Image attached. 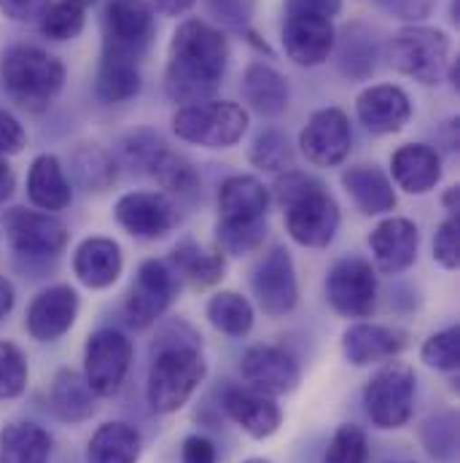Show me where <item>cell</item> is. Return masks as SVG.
<instances>
[{
  "mask_svg": "<svg viewBox=\"0 0 460 463\" xmlns=\"http://www.w3.org/2000/svg\"><path fill=\"white\" fill-rule=\"evenodd\" d=\"M230 65V41L208 22L186 19L170 41L164 92L170 103L194 106L213 100Z\"/></svg>",
  "mask_w": 460,
  "mask_h": 463,
  "instance_id": "6da1fadb",
  "label": "cell"
},
{
  "mask_svg": "<svg viewBox=\"0 0 460 463\" xmlns=\"http://www.w3.org/2000/svg\"><path fill=\"white\" fill-rule=\"evenodd\" d=\"M205 358L200 353L197 335L186 340L173 337L167 329L159 343H154V364L148 372V404L154 412L170 415L178 412L205 380Z\"/></svg>",
  "mask_w": 460,
  "mask_h": 463,
  "instance_id": "7a4b0ae2",
  "label": "cell"
},
{
  "mask_svg": "<svg viewBox=\"0 0 460 463\" xmlns=\"http://www.w3.org/2000/svg\"><path fill=\"white\" fill-rule=\"evenodd\" d=\"M286 230L305 248H326L340 230V205L313 175L288 170L275 184Z\"/></svg>",
  "mask_w": 460,
  "mask_h": 463,
  "instance_id": "3957f363",
  "label": "cell"
},
{
  "mask_svg": "<svg viewBox=\"0 0 460 463\" xmlns=\"http://www.w3.org/2000/svg\"><path fill=\"white\" fill-rule=\"evenodd\" d=\"M5 95L30 114H43L65 87V65L38 46H11L0 60Z\"/></svg>",
  "mask_w": 460,
  "mask_h": 463,
  "instance_id": "277c9868",
  "label": "cell"
},
{
  "mask_svg": "<svg viewBox=\"0 0 460 463\" xmlns=\"http://www.w3.org/2000/svg\"><path fill=\"white\" fill-rule=\"evenodd\" d=\"M388 60L399 73H404L426 87H434L447 73L450 38L439 27L409 24L393 35V41L388 46Z\"/></svg>",
  "mask_w": 460,
  "mask_h": 463,
  "instance_id": "5b68a950",
  "label": "cell"
},
{
  "mask_svg": "<svg viewBox=\"0 0 460 463\" xmlns=\"http://www.w3.org/2000/svg\"><path fill=\"white\" fill-rule=\"evenodd\" d=\"M248 111L231 100H205L194 106H181L173 116V132L205 148H230L248 132Z\"/></svg>",
  "mask_w": 460,
  "mask_h": 463,
  "instance_id": "8992f818",
  "label": "cell"
},
{
  "mask_svg": "<svg viewBox=\"0 0 460 463\" xmlns=\"http://www.w3.org/2000/svg\"><path fill=\"white\" fill-rule=\"evenodd\" d=\"M363 404L377 429H401L415 410V372L401 361L385 364L363 388Z\"/></svg>",
  "mask_w": 460,
  "mask_h": 463,
  "instance_id": "52a82bcc",
  "label": "cell"
},
{
  "mask_svg": "<svg viewBox=\"0 0 460 463\" xmlns=\"http://www.w3.org/2000/svg\"><path fill=\"white\" fill-rule=\"evenodd\" d=\"M154 8L148 0H106L103 54L140 62L154 41Z\"/></svg>",
  "mask_w": 460,
  "mask_h": 463,
  "instance_id": "ba28073f",
  "label": "cell"
},
{
  "mask_svg": "<svg viewBox=\"0 0 460 463\" xmlns=\"http://www.w3.org/2000/svg\"><path fill=\"white\" fill-rule=\"evenodd\" d=\"M178 291L175 272L156 259H148L140 264L132 288L127 294V321L135 329H148L162 318V313L170 307L173 297Z\"/></svg>",
  "mask_w": 460,
  "mask_h": 463,
  "instance_id": "9c48e42d",
  "label": "cell"
},
{
  "mask_svg": "<svg viewBox=\"0 0 460 463\" xmlns=\"http://www.w3.org/2000/svg\"><path fill=\"white\" fill-rule=\"evenodd\" d=\"M129 364L132 343L121 332L100 329L89 337L84 350V377L100 399L118 393L121 383L127 380Z\"/></svg>",
  "mask_w": 460,
  "mask_h": 463,
  "instance_id": "30bf717a",
  "label": "cell"
},
{
  "mask_svg": "<svg viewBox=\"0 0 460 463\" xmlns=\"http://www.w3.org/2000/svg\"><path fill=\"white\" fill-rule=\"evenodd\" d=\"M337 46V30L329 16L310 11H286L283 49L291 62L302 68L324 65Z\"/></svg>",
  "mask_w": 460,
  "mask_h": 463,
  "instance_id": "8fae6325",
  "label": "cell"
},
{
  "mask_svg": "<svg viewBox=\"0 0 460 463\" xmlns=\"http://www.w3.org/2000/svg\"><path fill=\"white\" fill-rule=\"evenodd\" d=\"M329 305L345 318H366L377 302V275L369 261L347 256L337 261L326 278Z\"/></svg>",
  "mask_w": 460,
  "mask_h": 463,
  "instance_id": "7c38bea8",
  "label": "cell"
},
{
  "mask_svg": "<svg viewBox=\"0 0 460 463\" xmlns=\"http://www.w3.org/2000/svg\"><path fill=\"white\" fill-rule=\"evenodd\" d=\"M302 154L315 167H337L343 165L352 146V129L345 111L340 109H321L307 118L299 135Z\"/></svg>",
  "mask_w": 460,
  "mask_h": 463,
  "instance_id": "4fadbf2b",
  "label": "cell"
},
{
  "mask_svg": "<svg viewBox=\"0 0 460 463\" xmlns=\"http://www.w3.org/2000/svg\"><path fill=\"white\" fill-rule=\"evenodd\" d=\"M253 294L258 307L269 318L291 313L299 302V283L294 272V259L286 248H272L253 275Z\"/></svg>",
  "mask_w": 460,
  "mask_h": 463,
  "instance_id": "5bb4252c",
  "label": "cell"
},
{
  "mask_svg": "<svg viewBox=\"0 0 460 463\" xmlns=\"http://www.w3.org/2000/svg\"><path fill=\"white\" fill-rule=\"evenodd\" d=\"M242 380L248 388L267 393V396H283L291 393L299 385V364L296 358L275 345H253L242 353L239 361Z\"/></svg>",
  "mask_w": 460,
  "mask_h": 463,
  "instance_id": "9a60e30c",
  "label": "cell"
},
{
  "mask_svg": "<svg viewBox=\"0 0 460 463\" xmlns=\"http://www.w3.org/2000/svg\"><path fill=\"white\" fill-rule=\"evenodd\" d=\"M3 227L14 250L24 256H57L70 237L60 219L24 208H11L3 216Z\"/></svg>",
  "mask_w": 460,
  "mask_h": 463,
  "instance_id": "2e32d148",
  "label": "cell"
},
{
  "mask_svg": "<svg viewBox=\"0 0 460 463\" xmlns=\"http://www.w3.org/2000/svg\"><path fill=\"white\" fill-rule=\"evenodd\" d=\"M114 216L129 234L143 237V240L164 237L178 222L173 203L156 192H129L118 197Z\"/></svg>",
  "mask_w": 460,
  "mask_h": 463,
  "instance_id": "e0dca14e",
  "label": "cell"
},
{
  "mask_svg": "<svg viewBox=\"0 0 460 463\" xmlns=\"http://www.w3.org/2000/svg\"><path fill=\"white\" fill-rule=\"evenodd\" d=\"M355 114L371 135H396L412 118V103L401 87L374 84L355 98Z\"/></svg>",
  "mask_w": 460,
  "mask_h": 463,
  "instance_id": "ac0fdd59",
  "label": "cell"
},
{
  "mask_svg": "<svg viewBox=\"0 0 460 463\" xmlns=\"http://www.w3.org/2000/svg\"><path fill=\"white\" fill-rule=\"evenodd\" d=\"M79 316V294L70 286H52L41 291L27 307V332L38 343L60 340Z\"/></svg>",
  "mask_w": 460,
  "mask_h": 463,
  "instance_id": "d6986e66",
  "label": "cell"
},
{
  "mask_svg": "<svg viewBox=\"0 0 460 463\" xmlns=\"http://www.w3.org/2000/svg\"><path fill=\"white\" fill-rule=\"evenodd\" d=\"M374 264L382 275H399L418 259L420 232L409 219H385L369 234Z\"/></svg>",
  "mask_w": 460,
  "mask_h": 463,
  "instance_id": "ffe728a7",
  "label": "cell"
},
{
  "mask_svg": "<svg viewBox=\"0 0 460 463\" xmlns=\"http://www.w3.org/2000/svg\"><path fill=\"white\" fill-rule=\"evenodd\" d=\"M224 410L231 420L245 434H250L253 439L272 437L283 423V412H280L277 402L267 393L253 391V388H230L224 393Z\"/></svg>",
  "mask_w": 460,
  "mask_h": 463,
  "instance_id": "44dd1931",
  "label": "cell"
},
{
  "mask_svg": "<svg viewBox=\"0 0 460 463\" xmlns=\"http://www.w3.org/2000/svg\"><path fill=\"white\" fill-rule=\"evenodd\" d=\"M407 345L409 343L404 332L382 324H352L343 335V353L355 366L396 358Z\"/></svg>",
  "mask_w": 460,
  "mask_h": 463,
  "instance_id": "7402d4cb",
  "label": "cell"
},
{
  "mask_svg": "<svg viewBox=\"0 0 460 463\" xmlns=\"http://www.w3.org/2000/svg\"><path fill=\"white\" fill-rule=\"evenodd\" d=\"M396 184L409 194H428L442 181V156L426 143H407L390 156Z\"/></svg>",
  "mask_w": 460,
  "mask_h": 463,
  "instance_id": "603a6c76",
  "label": "cell"
},
{
  "mask_svg": "<svg viewBox=\"0 0 460 463\" xmlns=\"http://www.w3.org/2000/svg\"><path fill=\"white\" fill-rule=\"evenodd\" d=\"M124 259L118 242L108 237H89L76 248L73 269L87 288H108L121 275Z\"/></svg>",
  "mask_w": 460,
  "mask_h": 463,
  "instance_id": "cb8c5ba5",
  "label": "cell"
},
{
  "mask_svg": "<svg viewBox=\"0 0 460 463\" xmlns=\"http://www.w3.org/2000/svg\"><path fill=\"white\" fill-rule=\"evenodd\" d=\"M267 208L269 192L253 175H231L219 189V211L224 222H264Z\"/></svg>",
  "mask_w": 460,
  "mask_h": 463,
  "instance_id": "d4e9b609",
  "label": "cell"
},
{
  "mask_svg": "<svg viewBox=\"0 0 460 463\" xmlns=\"http://www.w3.org/2000/svg\"><path fill=\"white\" fill-rule=\"evenodd\" d=\"M343 186L355 208L366 216H380L396 208V192L388 175L374 165H355L343 173Z\"/></svg>",
  "mask_w": 460,
  "mask_h": 463,
  "instance_id": "484cf974",
  "label": "cell"
},
{
  "mask_svg": "<svg viewBox=\"0 0 460 463\" xmlns=\"http://www.w3.org/2000/svg\"><path fill=\"white\" fill-rule=\"evenodd\" d=\"M27 194L30 203L41 211H65L70 205V184L57 156L41 154L33 159L27 173Z\"/></svg>",
  "mask_w": 460,
  "mask_h": 463,
  "instance_id": "4316f807",
  "label": "cell"
},
{
  "mask_svg": "<svg viewBox=\"0 0 460 463\" xmlns=\"http://www.w3.org/2000/svg\"><path fill=\"white\" fill-rule=\"evenodd\" d=\"M98 393L89 388L87 377L73 372V369H62L54 383H52V393H49V404L54 410V415L65 423H84L98 412Z\"/></svg>",
  "mask_w": 460,
  "mask_h": 463,
  "instance_id": "83f0119b",
  "label": "cell"
},
{
  "mask_svg": "<svg viewBox=\"0 0 460 463\" xmlns=\"http://www.w3.org/2000/svg\"><path fill=\"white\" fill-rule=\"evenodd\" d=\"M242 92H245V100L250 103L253 111L269 116V118L286 114L288 98H291L286 76L277 73L267 62H250L248 65V71L242 76Z\"/></svg>",
  "mask_w": 460,
  "mask_h": 463,
  "instance_id": "f1b7e54d",
  "label": "cell"
},
{
  "mask_svg": "<svg viewBox=\"0 0 460 463\" xmlns=\"http://www.w3.org/2000/svg\"><path fill=\"white\" fill-rule=\"evenodd\" d=\"M140 450V434L129 423H103L89 439L87 463H137Z\"/></svg>",
  "mask_w": 460,
  "mask_h": 463,
  "instance_id": "f546056e",
  "label": "cell"
},
{
  "mask_svg": "<svg viewBox=\"0 0 460 463\" xmlns=\"http://www.w3.org/2000/svg\"><path fill=\"white\" fill-rule=\"evenodd\" d=\"M52 437L35 423H11L0 431V463H49Z\"/></svg>",
  "mask_w": 460,
  "mask_h": 463,
  "instance_id": "4dcf8cb0",
  "label": "cell"
},
{
  "mask_svg": "<svg viewBox=\"0 0 460 463\" xmlns=\"http://www.w3.org/2000/svg\"><path fill=\"white\" fill-rule=\"evenodd\" d=\"M173 264L181 278H186L197 288H211L224 278L227 261L221 250H205L194 240H183L173 250Z\"/></svg>",
  "mask_w": 460,
  "mask_h": 463,
  "instance_id": "1f68e13d",
  "label": "cell"
},
{
  "mask_svg": "<svg viewBox=\"0 0 460 463\" xmlns=\"http://www.w3.org/2000/svg\"><path fill=\"white\" fill-rule=\"evenodd\" d=\"M140 87H143V76H140L137 62L103 54L100 68H98V81H95L100 100L114 103V106L127 103V100L137 98Z\"/></svg>",
  "mask_w": 460,
  "mask_h": 463,
  "instance_id": "d6a6232c",
  "label": "cell"
},
{
  "mask_svg": "<svg viewBox=\"0 0 460 463\" xmlns=\"http://www.w3.org/2000/svg\"><path fill=\"white\" fill-rule=\"evenodd\" d=\"M340 71L345 73L347 79H369L377 68V38L374 33L355 22L345 30V35L340 38Z\"/></svg>",
  "mask_w": 460,
  "mask_h": 463,
  "instance_id": "836d02e7",
  "label": "cell"
},
{
  "mask_svg": "<svg viewBox=\"0 0 460 463\" xmlns=\"http://www.w3.org/2000/svg\"><path fill=\"white\" fill-rule=\"evenodd\" d=\"M70 165H73L76 181L87 186L89 192H106L116 181L114 156L98 143H81L73 151Z\"/></svg>",
  "mask_w": 460,
  "mask_h": 463,
  "instance_id": "e575fe53",
  "label": "cell"
},
{
  "mask_svg": "<svg viewBox=\"0 0 460 463\" xmlns=\"http://www.w3.org/2000/svg\"><path fill=\"white\" fill-rule=\"evenodd\" d=\"M87 0H54L38 19V27L52 41H73L87 24Z\"/></svg>",
  "mask_w": 460,
  "mask_h": 463,
  "instance_id": "d590c367",
  "label": "cell"
},
{
  "mask_svg": "<svg viewBox=\"0 0 460 463\" xmlns=\"http://www.w3.org/2000/svg\"><path fill=\"white\" fill-rule=\"evenodd\" d=\"M208 318L219 332L230 337H245L253 329V307L234 291H221L208 302Z\"/></svg>",
  "mask_w": 460,
  "mask_h": 463,
  "instance_id": "8d00e7d4",
  "label": "cell"
},
{
  "mask_svg": "<svg viewBox=\"0 0 460 463\" xmlns=\"http://www.w3.org/2000/svg\"><path fill=\"white\" fill-rule=\"evenodd\" d=\"M146 173L154 175L159 186H164V189H170V192H181V194L194 192V189L200 186V175H197V170L192 167V162H189L186 156L170 151L167 146H162V148L156 151V156L148 162Z\"/></svg>",
  "mask_w": 460,
  "mask_h": 463,
  "instance_id": "74e56055",
  "label": "cell"
},
{
  "mask_svg": "<svg viewBox=\"0 0 460 463\" xmlns=\"http://www.w3.org/2000/svg\"><path fill=\"white\" fill-rule=\"evenodd\" d=\"M250 162L258 170L269 173H288L294 167V151L288 137L280 129H264L256 135L250 146Z\"/></svg>",
  "mask_w": 460,
  "mask_h": 463,
  "instance_id": "f35d334b",
  "label": "cell"
},
{
  "mask_svg": "<svg viewBox=\"0 0 460 463\" xmlns=\"http://www.w3.org/2000/svg\"><path fill=\"white\" fill-rule=\"evenodd\" d=\"M219 234V245L224 253H250L256 250L264 237H267V222H219L216 227Z\"/></svg>",
  "mask_w": 460,
  "mask_h": 463,
  "instance_id": "ab89813d",
  "label": "cell"
},
{
  "mask_svg": "<svg viewBox=\"0 0 460 463\" xmlns=\"http://www.w3.org/2000/svg\"><path fill=\"white\" fill-rule=\"evenodd\" d=\"M423 445L434 458L450 461L458 450V418L453 412H442V415L426 420Z\"/></svg>",
  "mask_w": 460,
  "mask_h": 463,
  "instance_id": "60d3db41",
  "label": "cell"
},
{
  "mask_svg": "<svg viewBox=\"0 0 460 463\" xmlns=\"http://www.w3.org/2000/svg\"><path fill=\"white\" fill-rule=\"evenodd\" d=\"M369 458H371V453H369L366 434L358 426L345 423L334 431L324 463H369Z\"/></svg>",
  "mask_w": 460,
  "mask_h": 463,
  "instance_id": "b9f144b4",
  "label": "cell"
},
{
  "mask_svg": "<svg viewBox=\"0 0 460 463\" xmlns=\"http://www.w3.org/2000/svg\"><path fill=\"white\" fill-rule=\"evenodd\" d=\"M420 358L439 369V372H455L460 366V332L453 329H445V332H437L431 335L423 347H420Z\"/></svg>",
  "mask_w": 460,
  "mask_h": 463,
  "instance_id": "7bdbcfd3",
  "label": "cell"
},
{
  "mask_svg": "<svg viewBox=\"0 0 460 463\" xmlns=\"http://www.w3.org/2000/svg\"><path fill=\"white\" fill-rule=\"evenodd\" d=\"M27 388V361L14 343H0V399H16Z\"/></svg>",
  "mask_w": 460,
  "mask_h": 463,
  "instance_id": "ee69618b",
  "label": "cell"
},
{
  "mask_svg": "<svg viewBox=\"0 0 460 463\" xmlns=\"http://www.w3.org/2000/svg\"><path fill=\"white\" fill-rule=\"evenodd\" d=\"M458 216H450L447 222L439 224L437 230V237H434V259L447 267V269H455L460 261V250H458Z\"/></svg>",
  "mask_w": 460,
  "mask_h": 463,
  "instance_id": "f6af8a7d",
  "label": "cell"
},
{
  "mask_svg": "<svg viewBox=\"0 0 460 463\" xmlns=\"http://www.w3.org/2000/svg\"><path fill=\"white\" fill-rule=\"evenodd\" d=\"M377 8H382L385 14L401 19V22H423L431 16L437 0H374Z\"/></svg>",
  "mask_w": 460,
  "mask_h": 463,
  "instance_id": "bcb514c9",
  "label": "cell"
},
{
  "mask_svg": "<svg viewBox=\"0 0 460 463\" xmlns=\"http://www.w3.org/2000/svg\"><path fill=\"white\" fill-rule=\"evenodd\" d=\"M27 146V132L19 124V118L0 109V156L19 154Z\"/></svg>",
  "mask_w": 460,
  "mask_h": 463,
  "instance_id": "7dc6e473",
  "label": "cell"
},
{
  "mask_svg": "<svg viewBox=\"0 0 460 463\" xmlns=\"http://www.w3.org/2000/svg\"><path fill=\"white\" fill-rule=\"evenodd\" d=\"M211 11L234 30H242L253 14V0H208Z\"/></svg>",
  "mask_w": 460,
  "mask_h": 463,
  "instance_id": "c3c4849f",
  "label": "cell"
},
{
  "mask_svg": "<svg viewBox=\"0 0 460 463\" xmlns=\"http://www.w3.org/2000/svg\"><path fill=\"white\" fill-rule=\"evenodd\" d=\"M49 0H0V11L14 22H38Z\"/></svg>",
  "mask_w": 460,
  "mask_h": 463,
  "instance_id": "681fc988",
  "label": "cell"
},
{
  "mask_svg": "<svg viewBox=\"0 0 460 463\" xmlns=\"http://www.w3.org/2000/svg\"><path fill=\"white\" fill-rule=\"evenodd\" d=\"M181 461L183 463H216V445L205 437H189L181 448Z\"/></svg>",
  "mask_w": 460,
  "mask_h": 463,
  "instance_id": "f907efd6",
  "label": "cell"
},
{
  "mask_svg": "<svg viewBox=\"0 0 460 463\" xmlns=\"http://www.w3.org/2000/svg\"><path fill=\"white\" fill-rule=\"evenodd\" d=\"M286 11H310L334 19L343 11V0H286Z\"/></svg>",
  "mask_w": 460,
  "mask_h": 463,
  "instance_id": "816d5d0a",
  "label": "cell"
},
{
  "mask_svg": "<svg viewBox=\"0 0 460 463\" xmlns=\"http://www.w3.org/2000/svg\"><path fill=\"white\" fill-rule=\"evenodd\" d=\"M197 0H151V8L162 16H183Z\"/></svg>",
  "mask_w": 460,
  "mask_h": 463,
  "instance_id": "f5cc1de1",
  "label": "cell"
},
{
  "mask_svg": "<svg viewBox=\"0 0 460 463\" xmlns=\"http://www.w3.org/2000/svg\"><path fill=\"white\" fill-rule=\"evenodd\" d=\"M14 186H16V178H14V170L0 159V203H5L11 194H14Z\"/></svg>",
  "mask_w": 460,
  "mask_h": 463,
  "instance_id": "db71d44e",
  "label": "cell"
},
{
  "mask_svg": "<svg viewBox=\"0 0 460 463\" xmlns=\"http://www.w3.org/2000/svg\"><path fill=\"white\" fill-rule=\"evenodd\" d=\"M14 307V288L5 278H0V321L11 313Z\"/></svg>",
  "mask_w": 460,
  "mask_h": 463,
  "instance_id": "11a10c76",
  "label": "cell"
},
{
  "mask_svg": "<svg viewBox=\"0 0 460 463\" xmlns=\"http://www.w3.org/2000/svg\"><path fill=\"white\" fill-rule=\"evenodd\" d=\"M445 208L450 216H458V186H450L445 194Z\"/></svg>",
  "mask_w": 460,
  "mask_h": 463,
  "instance_id": "9f6ffc18",
  "label": "cell"
},
{
  "mask_svg": "<svg viewBox=\"0 0 460 463\" xmlns=\"http://www.w3.org/2000/svg\"><path fill=\"white\" fill-rule=\"evenodd\" d=\"M455 24H458V19H460V0H453V16H450Z\"/></svg>",
  "mask_w": 460,
  "mask_h": 463,
  "instance_id": "6f0895ef",
  "label": "cell"
},
{
  "mask_svg": "<svg viewBox=\"0 0 460 463\" xmlns=\"http://www.w3.org/2000/svg\"><path fill=\"white\" fill-rule=\"evenodd\" d=\"M242 463H272V461H267V458H248V461H242Z\"/></svg>",
  "mask_w": 460,
  "mask_h": 463,
  "instance_id": "680465c9",
  "label": "cell"
},
{
  "mask_svg": "<svg viewBox=\"0 0 460 463\" xmlns=\"http://www.w3.org/2000/svg\"><path fill=\"white\" fill-rule=\"evenodd\" d=\"M87 3H92V0H87Z\"/></svg>",
  "mask_w": 460,
  "mask_h": 463,
  "instance_id": "91938a15",
  "label": "cell"
}]
</instances>
